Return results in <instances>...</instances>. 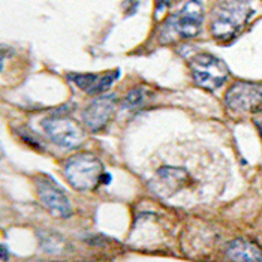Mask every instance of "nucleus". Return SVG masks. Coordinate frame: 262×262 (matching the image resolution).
Masks as SVG:
<instances>
[{
	"instance_id": "1a4fd4ad",
	"label": "nucleus",
	"mask_w": 262,
	"mask_h": 262,
	"mask_svg": "<svg viewBox=\"0 0 262 262\" xmlns=\"http://www.w3.org/2000/svg\"><path fill=\"white\" fill-rule=\"evenodd\" d=\"M120 72L119 71H113L108 74H69L68 78L72 81L75 85H78L81 90H84L89 95H96L102 93L105 90H108L111 87V84L119 78Z\"/></svg>"
},
{
	"instance_id": "39448f33",
	"label": "nucleus",
	"mask_w": 262,
	"mask_h": 262,
	"mask_svg": "<svg viewBox=\"0 0 262 262\" xmlns=\"http://www.w3.org/2000/svg\"><path fill=\"white\" fill-rule=\"evenodd\" d=\"M42 127L50 140L66 148H75L84 141V130L78 121L68 116H53L42 121Z\"/></svg>"
},
{
	"instance_id": "6e6552de",
	"label": "nucleus",
	"mask_w": 262,
	"mask_h": 262,
	"mask_svg": "<svg viewBox=\"0 0 262 262\" xmlns=\"http://www.w3.org/2000/svg\"><path fill=\"white\" fill-rule=\"evenodd\" d=\"M116 106H117L116 95H103L101 98L95 99L84 110L82 120L90 130L99 132L111 121Z\"/></svg>"
},
{
	"instance_id": "7ed1b4c3",
	"label": "nucleus",
	"mask_w": 262,
	"mask_h": 262,
	"mask_svg": "<svg viewBox=\"0 0 262 262\" xmlns=\"http://www.w3.org/2000/svg\"><path fill=\"white\" fill-rule=\"evenodd\" d=\"M190 72L195 82L205 90H216L229 77L226 63L211 54H198L190 60Z\"/></svg>"
},
{
	"instance_id": "f8f14e48",
	"label": "nucleus",
	"mask_w": 262,
	"mask_h": 262,
	"mask_svg": "<svg viewBox=\"0 0 262 262\" xmlns=\"http://www.w3.org/2000/svg\"><path fill=\"white\" fill-rule=\"evenodd\" d=\"M40 243H42L43 249L48 253H59L61 249H63V246H64L63 240H61L60 237H57L56 234H53V235L45 234V237L40 238Z\"/></svg>"
},
{
	"instance_id": "2eb2a0df",
	"label": "nucleus",
	"mask_w": 262,
	"mask_h": 262,
	"mask_svg": "<svg viewBox=\"0 0 262 262\" xmlns=\"http://www.w3.org/2000/svg\"><path fill=\"white\" fill-rule=\"evenodd\" d=\"M258 127H259V132H261V137H262V124H258Z\"/></svg>"
},
{
	"instance_id": "423d86ee",
	"label": "nucleus",
	"mask_w": 262,
	"mask_h": 262,
	"mask_svg": "<svg viewBox=\"0 0 262 262\" xmlns=\"http://www.w3.org/2000/svg\"><path fill=\"white\" fill-rule=\"evenodd\" d=\"M202 20H204V8L201 0H189L182 11H179L176 15H172L166 27L174 32L179 38L187 39L195 38L201 32Z\"/></svg>"
},
{
	"instance_id": "f03ea898",
	"label": "nucleus",
	"mask_w": 262,
	"mask_h": 262,
	"mask_svg": "<svg viewBox=\"0 0 262 262\" xmlns=\"http://www.w3.org/2000/svg\"><path fill=\"white\" fill-rule=\"evenodd\" d=\"M64 176L77 190H92L102 182L103 168L96 156L90 153H80L66 162Z\"/></svg>"
},
{
	"instance_id": "9b49d317",
	"label": "nucleus",
	"mask_w": 262,
	"mask_h": 262,
	"mask_svg": "<svg viewBox=\"0 0 262 262\" xmlns=\"http://www.w3.org/2000/svg\"><path fill=\"white\" fill-rule=\"evenodd\" d=\"M147 102V93L142 89H134L127 93V96L123 101V108H140Z\"/></svg>"
},
{
	"instance_id": "f257e3e1",
	"label": "nucleus",
	"mask_w": 262,
	"mask_h": 262,
	"mask_svg": "<svg viewBox=\"0 0 262 262\" xmlns=\"http://www.w3.org/2000/svg\"><path fill=\"white\" fill-rule=\"evenodd\" d=\"M253 14L249 0H222L211 14V35L221 42L234 39Z\"/></svg>"
},
{
	"instance_id": "ddd939ff",
	"label": "nucleus",
	"mask_w": 262,
	"mask_h": 262,
	"mask_svg": "<svg viewBox=\"0 0 262 262\" xmlns=\"http://www.w3.org/2000/svg\"><path fill=\"white\" fill-rule=\"evenodd\" d=\"M171 2H172V0H156V6H158V9L161 11V9H163V8L169 6V5H171Z\"/></svg>"
},
{
	"instance_id": "4468645a",
	"label": "nucleus",
	"mask_w": 262,
	"mask_h": 262,
	"mask_svg": "<svg viewBox=\"0 0 262 262\" xmlns=\"http://www.w3.org/2000/svg\"><path fill=\"white\" fill-rule=\"evenodd\" d=\"M2 259L8 261V252H6V246H2Z\"/></svg>"
},
{
	"instance_id": "0eeeda50",
	"label": "nucleus",
	"mask_w": 262,
	"mask_h": 262,
	"mask_svg": "<svg viewBox=\"0 0 262 262\" xmlns=\"http://www.w3.org/2000/svg\"><path fill=\"white\" fill-rule=\"evenodd\" d=\"M36 189L42 205L56 217H69L72 213L71 202L66 193L60 189V186L48 176L36 177Z\"/></svg>"
},
{
	"instance_id": "9d476101",
	"label": "nucleus",
	"mask_w": 262,
	"mask_h": 262,
	"mask_svg": "<svg viewBox=\"0 0 262 262\" xmlns=\"http://www.w3.org/2000/svg\"><path fill=\"white\" fill-rule=\"evenodd\" d=\"M226 258L232 262H262V249L253 242L237 238L226 246Z\"/></svg>"
},
{
	"instance_id": "20e7f679",
	"label": "nucleus",
	"mask_w": 262,
	"mask_h": 262,
	"mask_svg": "<svg viewBox=\"0 0 262 262\" xmlns=\"http://www.w3.org/2000/svg\"><path fill=\"white\" fill-rule=\"evenodd\" d=\"M226 106L234 113H259L262 111L261 82H235L225 96Z\"/></svg>"
}]
</instances>
